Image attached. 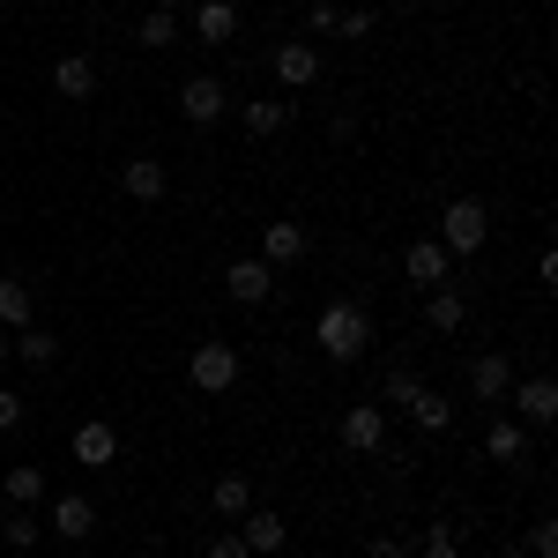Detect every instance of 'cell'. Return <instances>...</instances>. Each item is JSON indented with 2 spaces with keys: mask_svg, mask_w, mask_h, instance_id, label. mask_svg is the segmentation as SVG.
I'll list each match as a JSON object with an SVG mask.
<instances>
[{
  "mask_svg": "<svg viewBox=\"0 0 558 558\" xmlns=\"http://www.w3.org/2000/svg\"><path fill=\"white\" fill-rule=\"evenodd\" d=\"M276 83L283 89L320 83V45H276Z\"/></svg>",
  "mask_w": 558,
  "mask_h": 558,
  "instance_id": "obj_18",
  "label": "cell"
},
{
  "mask_svg": "<svg viewBox=\"0 0 558 558\" xmlns=\"http://www.w3.org/2000/svg\"><path fill=\"white\" fill-rule=\"evenodd\" d=\"M417 558H462V544H454V521H425V551Z\"/></svg>",
  "mask_w": 558,
  "mask_h": 558,
  "instance_id": "obj_29",
  "label": "cell"
},
{
  "mask_svg": "<svg viewBox=\"0 0 558 558\" xmlns=\"http://www.w3.org/2000/svg\"><path fill=\"white\" fill-rule=\"evenodd\" d=\"M0 365H8V336H0Z\"/></svg>",
  "mask_w": 558,
  "mask_h": 558,
  "instance_id": "obj_37",
  "label": "cell"
},
{
  "mask_svg": "<svg viewBox=\"0 0 558 558\" xmlns=\"http://www.w3.org/2000/svg\"><path fill=\"white\" fill-rule=\"evenodd\" d=\"M68 447H75V462H83V470H112V462H120V432L105 425V417L75 425V439H68Z\"/></svg>",
  "mask_w": 558,
  "mask_h": 558,
  "instance_id": "obj_12",
  "label": "cell"
},
{
  "mask_svg": "<svg viewBox=\"0 0 558 558\" xmlns=\"http://www.w3.org/2000/svg\"><path fill=\"white\" fill-rule=\"evenodd\" d=\"M313 254V231L305 223H291V216H276V223H260V260L283 276V268H299V260Z\"/></svg>",
  "mask_w": 558,
  "mask_h": 558,
  "instance_id": "obj_8",
  "label": "cell"
},
{
  "mask_svg": "<svg viewBox=\"0 0 558 558\" xmlns=\"http://www.w3.org/2000/svg\"><path fill=\"white\" fill-rule=\"evenodd\" d=\"M52 89H60L68 105H89V97H97V60H89V52H68V60L52 68Z\"/></svg>",
  "mask_w": 558,
  "mask_h": 558,
  "instance_id": "obj_16",
  "label": "cell"
},
{
  "mask_svg": "<svg viewBox=\"0 0 558 558\" xmlns=\"http://www.w3.org/2000/svg\"><path fill=\"white\" fill-rule=\"evenodd\" d=\"M45 529H52L60 544H89V536H97V507H89L83 492H60L52 514H45Z\"/></svg>",
  "mask_w": 558,
  "mask_h": 558,
  "instance_id": "obj_11",
  "label": "cell"
},
{
  "mask_svg": "<svg viewBox=\"0 0 558 558\" xmlns=\"http://www.w3.org/2000/svg\"><path fill=\"white\" fill-rule=\"evenodd\" d=\"M313 343H320V357H336V365H357L373 350V313L357 299H328L320 320H313Z\"/></svg>",
  "mask_w": 558,
  "mask_h": 558,
  "instance_id": "obj_1",
  "label": "cell"
},
{
  "mask_svg": "<svg viewBox=\"0 0 558 558\" xmlns=\"http://www.w3.org/2000/svg\"><path fill=\"white\" fill-rule=\"evenodd\" d=\"M231 529H239V544H246L254 558H276L283 544H291V521H283V514H268V507H246V514L231 521Z\"/></svg>",
  "mask_w": 558,
  "mask_h": 558,
  "instance_id": "obj_9",
  "label": "cell"
},
{
  "mask_svg": "<svg viewBox=\"0 0 558 558\" xmlns=\"http://www.w3.org/2000/svg\"><path fill=\"white\" fill-rule=\"evenodd\" d=\"M484 239H492V209H484L476 194H454V202L439 209V246H447V260L484 254Z\"/></svg>",
  "mask_w": 558,
  "mask_h": 558,
  "instance_id": "obj_2",
  "label": "cell"
},
{
  "mask_svg": "<svg viewBox=\"0 0 558 558\" xmlns=\"http://www.w3.org/2000/svg\"><path fill=\"white\" fill-rule=\"evenodd\" d=\"M239 128L268 142V134H283V128H291V105H283V97H254V105H239Z\"/></svg>",
  "mask_w": 558,
  "mask_h": 558,
  "instance_id": "obj_23",
  "label": "cell"
},
{
  "mask_svg": "<svg viewBox=\"0 0 558 558\" xmlns=\"http://www.w3.org/2000/svg\"><path fill=\"white\" fill-rule=\"evenodd\" d=\"M38 320V291L23 276H0V328H31Z\"/></svg>",
  "mask_w": 558,
  "mask_h": 558,
  "instance_id": "obj_21",
  "label": "cell"
},
{
  "mask_svg": "<svg viewBox=\"0 0 558 558\" xmlns=\"http://www.w3.org/2000/svg\"><path fill=\"white\" fill-rule=\"evenodd\" d=\"M410 425L439 439V432H454V395H439V387H417V402H410Z\"/></svg>",
  "mask_w": 558,
  "mask_h": 558,
  "instance_id": "obj_20",
  "label": "cell"
},
{
  "mask_svg": "<svg viewBox=\"0 0 558 558\" xmlns=\"http://www.w3.org/2000/svg\"><path fill=\"white\" fill-rule=\"evenodd\" d=\"M0 492H8V507H38L45 499V462H8Z\"/></svg>",
  "mask_w": 558,
  "mask_h": 558,
  "instance_id": "obj_24",
  "label": "cell"
},
{
  "mask_svg": "<svg viewBox=\"0 0 558 558\" xmlns=\"http://www.w3.org/2000/svg\"><path fill=\"white\" fill-rule=\"evenodd\" d=\"M417 387H425V380H417L410 365H395V373L380 380V410H387V402H395V410H410V402H417Z\"/></svg>",
  "mask_w": 558,
  "mask_h": 558,
  "instance_id": "obj_28",
  "label": "cell"
},
{
  "mask_svg": "<svg viewBox=\"0 0 558 558\" xmlns=\"http://www.w3.org/2000/svg\"><path fill=\"white\" fill-rule=\"evenodd\" d=\"M529 558H558V521H529V544H521Z\"/></svg>",
  "mask_w": 558,
  "mask_h": 558,
  "instance_id": "obj_30",
  "label": "cell"
},
{
  "mask_svg": "<svg viewBox=\"0 0 558 558\" xmlns=\"http://www.w3.org/2000/svg\"><path fill=\"white\" fill-rule=\"evenodd\" d=\"M246 507H254V484H246L239 470H231V476H216V484H209V514H216V521H239Z\"/></svg>",
  "mask_w": 558,
  "mask_h": 558,
  "instance_id": "obj_22",
  "label": "cell"
},
{
  "mask_svg": "<svg viewBox=\"0 0 558 558\" xmlns=\"http://www.w3.org/2000/svg\"><path fill=\"white\" fill-rule=\"evenodd\" d=\"M223 112H231V89L216 83V75H186V83H179V120H186V128H216Z\"/></svg>",
  "mask_w": 558,
  "mask_h": 558,
  "instance_id": "obj_5",
  "label": "cell"
},
{
  "mask_svg": "<svg viewBox=\"0 0 558 558\" xmlns=\"http://www.w3.org/2000/svg\"><path fill=\"white\" fill-rule=\"evenodd\" d=\"M120 186H128V202H165L172 172H165L157 157H128V165H120Z\"/></svg>",
  "mask_w": 558,
  "mask_h": 558,
  "instance_id": "obj_17",
  "label": "cell"
},
{
  "mask_svg": "<svg viewBox=\"0 0 558 558\" xmlns=\"http://www.w3.org/2000/svg\"><path fill=\"white\" fill-rule=\"evenodd\" d=\"M8 357H23V365H52V357H60V343H52L38 320H31V328H15V336H8Z\"/></svg>",
  "mask_w": 558,
  "mask_h": 558,
  "instance_id": "obj_26",
  "label": "cell"
},
{
  "mask_svg": "<svg viewBox=\"0 0 558 558\" xmlns=\"http://www.w3.org/2000/svg\"><path fill=\"white\" fill-rule=\"evenodd\" d=\"M38 529H45V521H38V507H15V514L0 521V544H15V551H31V544H38Z\"/></svg>",
  "mask_w": 558,
  "mask_h": 558,
  "instance_id": "obj_27",
  "label": "cell"
},
{
  "mask_svg": "<svg viewBox=\"0 0 558 558\" xmlns=\"http://www.w3.org/2000/svg\"><path fill=\"white\" fill-rule=\"evenodd\" d=\"M194 38L202 45H231L239 38V0H194Z\"/></svg>",
  "mask_w": 558,
  "mask_h": 558,
  "instance_id": "obj_15",
  "label": "cell"
},
{
  "mask_svg": "<svg viewBox=\"0 0 558 558\" xmlns=\"http://www.w3.org/2000/svg\"><path fill=\"white\" fill-rule=\"evenodd\" d=\"M499 558H529V551H514V544H507V551H499Z\"/></svg>",
  "mask_w": 558,
  "mask_h": 558,
  "instance_id": "obj_36",
  "label": "cell"
},
{
  "mask_svg": "<svg viewBox=\"0 0 558 558\" xmlns=\"http://www.w3.org/2000/svg\"><path fill=\"white\" fill-rule=\"evenodd\" d=\"M425 328H432V336H462V328H470V299H462L454 283L425 291Z\"/></svg>",
  "mask_w": 558,
  "mask_h": 558,
  "instance_id": "obj_14",
  "label": "cell"
},
{
  "mask_svg": "<svg viewBox=\"0 0 558 558\" xmlns=\"http://www.w3.org/2000/svg\"><path fill=\"white\" fill-rule=\"evenodd\" d=\"M336 439H343L350 454H380L387 447V410L380 402H350L343 417H336Z\"/></svg>",
  "mask_w": 558,
  "mask_h": 558,
  "instance_id": "obj_7",
  "label": "cell"
},
{
  "mask_svg": "<svg viewBox=\"0 0 558 558\" xmlns=\"http://www.w3.org/2000/svg\"><path fill=\"white\" fill-rule=\"evenodd\" d=\"M484 454H492V462H507V470H514V462H529V425L492 417V425H484Z\"/></svg>",
  "mask_w": 558,
  "mask_h": 558,
  "instance_id": "obj_19",
  "label": "cell"
},
{
  "mask_svg": "<svg viewBox=\"0 0 558 558\" xmlns=\"http://www.w3.org/2000/svg\"><path fill=\"white\" fill-rule=\"evenodd\" d=\"M514 387V357L507 350H476L470 357V402H507Z\"/></svg>",
  "mask_w": 558,
  "mask_h": 558,
  "instance_id": "obj_10",
  "label": "cell"
},
{
  "mask_svg": "<svg viewBox=\"0 0 558 558\" xmlns=\"http://www.w3.org/2000/svg\"><path fill=\"white\" fill-rule=\"evenodd\" d=\"M209 558H254V551L239 544V529H216V536H209Z\"/></svg>",
  "mask_w": 558,
  "mask_h": 558,
  "instance_id": "obj_32",
  "label": "cell"
},
{
  "mask_svg": "<svg viewBox=\"0 0 558 558\" xmlns=\"http://www.w3.org/2000/svg\"><path fill=\"white\" fill-rule=\"evenodd\" d=\"M239 373H246L239 343H194V357H186V380L202 387V395H231V387H239Z\"/></svg>",
  "mask_w": 558,
  "mask_h": 558,
  "instance_id": "obj_3",
  "label": "cell"
},
{
  "mask_svg": "<svg viewBox=\"0 0 558 558\" xmlns=\"http://www.w3.org/2000/svg\"><path fill=\"white\" fill-rule=\"evenodd\" d=\"M402 276H410L417 291H439V283L454 276V260H447V246H439V239H417V246L402 254Z\"/></svg>",
  "mask_w": 558,
  "mask_h": 558,
  "instance_id": "obj_13",
  "label": "cell"
},
{
  "mask_svg": "<svg viewBox=\"0 0 558 558\" xmlns=\"http://www.w3.org/2000/svg\"><path fill=\"white\" fill-rule=\"evenodd\" d=\"M336 38H373V15L365 8H336Z\"/></svg>",
  "mask_w": 558,
  "mask_h": 558,
  "instance_id": "obj_31",
  "label": "cell"
},
{
  "mask_svg": "<svg viewBox=\"0 0 558 558\" xmlns=\"http://www.w3.org/2000/svg\"><path fill=\"white\" fill-rule=\"evenodd\" d=\"M365 558H410V544H402V536H373V544H365Z\"/></svg>",
  "mask_w": 558,
  "mask_h": 558,
  "instance_id": "obj_35",
  "label": "cell"
},
{
  "mask_svg": "<svg viewBox=\"0 0 558 558\" xmlns=\"http://www.w3.org/2000/svg\"><path fill=\"white\" fill-rule=\"evenodd\" d=\"M134 45H149V52H165V45H179V8H149V15L134 23Z\"/></svg>",
  "mask_w": 558,
  "mask_h": 558,
  "instance_id": "obj_25",
  "label": "cell"
},
{
  "mask_svg": "<svg viewBox=\"0 0 558 558\" xmlns=\"http://www.w3.org/2000/svg\"><path fill=\"white\" fill-rule=\"evenodd\" d=\"M223 299H231V305H246V313H254V305H268V299H276V268H268L260 254L223 260Z\"/></svg>",
  "mask_w": 558,
  "mask_h": 558,
  "instance_id": "obj_4",
  "label": "cell"
},
{
  "mask_svg": "<svg viewBox=\"0 0 558 558\" xmlns=\"http://www.w3.org/2000/svg\"><path fill=\"white\" fill-rule=\"evenodd\" d=\"M23 425V395H15V387H0V432H15Z\"/></svg>",
  "mask_w": 558,
  "mask_h": 558,
  "instance_id": "obj_33",
  "label": "cell"
},
{
  "mask_svg": "<svg viewBox=\"0 0 558 558\" xmlns=\"http://www.w3.org/2000/svg\"><path fill=\"white\" fill-rule=\"evenodd\" d=\"M507 402H514V425H529V432L558 425V387H551V373H529L521 387H507Z\"/></svg>",
  "mask_w": 558,
  "mask_h": 558,
  "instance_id": "obj_6",
  "label": "cell"
},
{
  "mask_svg": "<svg viewBox=\"0 0 558 558\" xmlns=\"http://www.w3.org/2000/svg\"><path fill=\"white\" fill-rule=\"evenodd\" d=\"M313 38H336V0H313Z\"/></svg>",
  "mask_w": 558,
  "mask_h": 558,
  "instance_id": "obj_34",
  "label": "cell"
}]
</instances>
